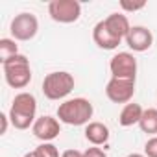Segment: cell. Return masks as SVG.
<instances>
[{
	"instance_id": "obj_23",
	"label": "cell",
	"mask_w": 157,
	"mask_h": 157,
	"mask_svg": "<svg viewBox=\"0 0 157 157\" xmlns=\"http://www.w3.org/2000/svg\"><path fill=\"white\" fill-rule=\"evenodd\" d=\"M126 157H146L144 153H129V155H126Z\"/></svg>"
},
{
	"instance_id": "obj_18",
	"label": "cell",
	"mask_w": 157,
	"mask_h": 157,
	"mask_svg": "<svg viewBox=\"0 0 157 157\" xmlns=\"http://www.w3.org/2000/svg\"><path fill=\"white\" fill-rule=\"evenodd\" d=\"M144 155L146 157H157V135L146 140V144H144Z\"/></svg>"
},
{
	"instance_id": "obj_7",
	"label": "cell",
	"mask_w": 157,
	"mask_h": 157,
	"mask_svg": "<svg viewBox=\"0 0 157 157\" xmlns=\"http://www.w3.org/2000/svg\"><path fill=\"white\" fill-rule=\"evenodd\" d=\"M111 78L120 80H137V59L131 52H118L109 61Z\"/></svg>"
},
{
	"instance_id": "obj_6",
	"label": "cell",
	"mask_w": 157,
	"mask_h": 157,
	"mask_svg": "<svg viewBox=\"0 0 157 157\" xmlns=\"http://www.w3.org/2000/svg\"><path fill=\"white\" fill-rule=\"evenodd\" d=\"M10 32L15 41H32L39 32V21L33 13L22 11L13 17L10 24Z\"/></svg>"
},
{
	"instance_id": "obj_2",
	"label": "cell",
	"mask_w": 157,
	"mask_h": 157,
	"mask_svg": "<svg viewBox=\"0 0 157 157\" xmlns=\"http://www.w3.org/2000/svg\"><path fill=\"white\" fill-rule=\"evenodd\" d=\"M37 113V100L32 93H19L15 94L10 109V120L15 129H28L35 124Z\"/></svg>"
},
{
	"instance_id": "obj_10",
	"label": "cell",
	"mask_w": 157,
	"mask_h": 157,
	"mask_svg": "<svg viewBox=\"0 0 157 157\" xmlns=\"http://www.w3.org/2000/svg\"><path fill=\"white\" fill-rule=\"evenodd\" d=\"M124 41L133 52H146L153 44V33L146 26H131Z\"/></svg>"
},
{
	"instance_id": "obj_5",
	"label": "cell",
	"mask_w": 157,
	"mask_h": 157,
	"mask_svg": "<svg viewBox=\"0 0 157 157\" xmlns=\"http://www.w3.org/2000/svg\"><path fill=\"white\" fill-rule=\"evenodd\" d=\"M48 15L59 24H72L82 17V4L78 0H52L48 4Z\"/></svg>"
},
{
	"instance_id": "obj_19",
	"label": "cell",
	"mask_w": 157,
	"mask_h": 157,
	"mask_svg": "<svg viewBox=\"0 0 157 157\" xmlns=\"http://www.w3.org/2000/svg\"><path fill=\"white\" fill-rule=\"evenodd\" d=\"M120 8L124 11H139L142 8H146V2H128V0H122L120 2Z\"/></svg>"
},
{
	"instance_id": "obj_14",
	"label": "cell",
	"mask_w": 157,
	"mask_h": 157,
	"mask_svg": "<svg viewBox=\"0 0 157 157\" xmlns=\"http://www.w3.org/2000/svg\"><path fill=\"white\" fill-rule=\"evenodd\" d=\"M142 113H144V109L139 105V104H126L124 107H122V111H120V115H118V124L122 126V128H129V126H133V124H139L140 122V118H142Z\"/></svg>"
},
{
	"instance_id": "obj_24",
	"label": "cell",
	"mask_w": 157,
	"mask_h": 157,
	"mask_svg": "<svg viewBox=\"0 0 157 157\" xmlns=\"http://www.w3.org/2000/svg\"><path fill=\"white\" fill-rule=\"evenodd\" d=\"M24 157H35V151H28V153H26Z\"/></svg>"
},
{
	"instance_id": "obj_22",
	"label": "cell",
	"mask_w": 157,
	"mask_h": 157,
	"mask_svg": "<svg viewBox=\"0 0 157 157\" xmlns=\"http://www.w3.org/2000/svg\"><path fill=\"white\" fill-rule=\"evenodd\" d=\"M0 120H2V129H0V133L4 135V133L8 131V124L11 122V120H10V115H0Z\"/></svg>"
},
{
	"instance_id": "obj_20",
	"label": "cell",
	"mask_w": 157,
	"mask_h": 157,
	"mask_svg": "<svg viewBox=\"0 0 157 157\" xmlns=\"http://www.w3.org/2000/svg\"><path fill=\"white\" fill-rule=\"evenodd\" d=\"M83 157H107V153H105L102 148L93 146V148H87V150L83 151Z\"/></svg>"
},
{
	"instance_id": "obj_8",
	"label": "cell",
	"mask_w": 157,
	"mask_h": 157,
	"mask_svg": "<svg viewBox=\"0 0 157 157\" xmlns=\"http://www.w3.org/2000/svg\"><path fill=\"white\" fill-rule=\"evenodd\" d=\"M135 94V80L111 78L105 85V96L113 104H129Z\"/></svg>"
},
{
	"instance_id": "obj_12",
	"label": "cell",
	"mask_w": 157,
	"mask_h": 157,
	"mask_svg": "<svg viewBox=\"0 0 157 157\" xmlns=\"http://www.w3.org/2000/svg\"><path fill=\"white\" fill-rule=\"evenodd\" d=\"M104 22H105L107 30H109L115 37H118L120 41L126 39V35H128L129 30H131V24H129V21H128V17H126L124 13H111L107 19H104Z\"/></svg>"
},
{
	"instance_id": "obj_1",
	"label": "cell",
	"mask_w": 157,
	"mask_h": 157,
	"mask_svg": "<svg viewBox=\"0 0 157 157\" xmlns=\"http://www.w3.org/2000/svg\"><path fill=\"white\" fill-rule=\"evenodd\" d=\"M94 107L87 98H70L59 104L57 118L68 126H87L93 118Z\"/></svg>"
},
{
	"instance_id": "obj_17",
	"label": "cell",
	"mask_w": 157,
	"mask_h": 157,
	"mask_svg": "<svg viewBox=\"0 0 157 157\" xmlns=\"http://www.w3.org/2000/svg\"><path fill=\"white\" fill-rule=\"evenodd\" d=\"M33 151H35V157H59V150L52 142H43Z\"/></svg>"
},
{
	"instance_id": "obj_4",
	"label": "cell",
	"mask_w": 157,
	"mask_h": 157,
	"mask_svg": "<svg viewBox=\"0 0 157 157\" xmlns=\"http://www.w3.org/2000/svg\"><path fill=\"white\" fill-rule=\"evenodd\" d=\"M74 85H76V82L70 72H67V70L50 72L43 80V94L48 100H63L72 93Z\"/></svg>"
},
{
	"instance_id": "obj_11",
	"label": "cell",
	"mask_w": 157,
	"mask_h": 157,
	"mask_svg": "<svg viewBox=\"0 0 157 157\" xmlns=\"http://www.w3.org/2000/svg\"><path fill=\"white\" fill-rule=\"evenodd\" d=\"M93 41H94L96 46L102 48V50H115V48L122 43L118 37H115V35L107 30V26H105L104 21H100V22L93 28Z\"/></svg>"
},
{
	"instance_id": "obj_21",
	"label": "cell",
	"mask_w": 157,
	"mask_h": 157,
	"mask_svg": "<svg viewBox=\"0 0 157 157\" xmlns=\"http://www.w3.org/2000/svg\"><path fill=\"white\" fill-rule=\"evenodd\" d=\"M61 157H83V151L80 150H67L61 153Z\"/></svg>"
},
{
	"instance_id": "obj_13",
	"label": "cell",
	"mask_w": 157,
	"mask_h": 157,
	"mask_svg": "<svg viewBox=\"0 0 157 157\" xmlns=\"http://www.w3.org/2000/svg\"><path fill=\"white\" fill-rule=\"evenodd\" d=\"M85 139L93 146H102L109 140V128L102 122H89L85 126Z\"/></svg>"
},
{
	"instance_id": "obj_16",
	"label": "cell",
	"mask_w": 157,
	"mask_h": 157,
	"mask_svg": "<svg viewBox=\"0 0 157 157\" xmlns=\"http://www.w3.org/2000/svg\"><path fill=\"white\" fill-rule=\"evenodd\" d=\"M15 54H19V46H17L15 39H8V37L0 39V59L6 61Z\"/></svg>"
},
{
	"instance_id": "obj_15",
	"label": "cell",
	"mask_w": 157,
	"mask_h": 157,
	"mask_svg": "<svg viewBox=\"0 0 157 157\" xmlns=\"http://www.w3.org/2000/svg\"><path fill=\"white\" fill-rule=\"evenodd\" d=\"M139 128L142 133H148V135H153L157 133V109L150 107V109H144L142 113V118L139 122Z\"/></svg>"
},
{
	"instance_id": "obj_3",
	"label": "cell",
	"mask_w": 157,
	"mask_h": 157,
	"mask_svg": "<svg viewBox=\"0 0 157 157\" xmlns=\"http://www.w3.org/2000/svg\"><path fill=\"white\" fill-rule=\"evenodd\" d=\"M4 68V80L13 89H24L32 82V68L30 61L24 54H15L10 59L2 61Z\"/></svg>"
},
{
	"instance_id": "obj_9",
	"label": "cell",
	"mask_w": 157,
	"mask_h": 157,
	"mask_svg": "<svg viewBox=\"0 0 157 157\" xmlns=\"http://www.w3.org/2000/svg\"><path fill=\"white\" fill-rule=\"evenodd\" d=\"M32 133L35 139L43 140V142H52L56 137H59L61 133V126H59V120L50 117V115H44V117H39L35 120V124L32 126Z\"/></svg>"
}]
</instances>
